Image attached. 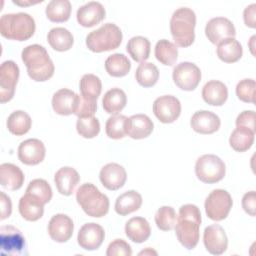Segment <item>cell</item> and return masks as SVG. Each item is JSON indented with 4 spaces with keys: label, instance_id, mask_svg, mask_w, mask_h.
<instances>
[{
    "label": "cell",
    "instance_id": "1",
    "mask_svg": "<svg viewBox=\"0 0 256 256\" xmlns=\"http://www.w3.org/2000/svg\"><path fill=\"white\" fill-rule=\"evenodd\" d=\"M201 221V212L196 205L186 204L180 208L174 229L179 242L188 250L194 249L199 242Z\"/></svg>",
    "mask_w": 256,
    "mask_h": 256
},
{
    "label": "cell",
    "instance_id": "2",
    "mask_svg": "<svg viewBox=\"0 0 256 256\" xmlns=\"http://www.w3.org/2000/svg\"><path fill=\"white\" fill-rule=\"evenodd\" d=\"M22 61L27 67L29 77L34 81L44 82L54 75V63L47 50L39 44L25 47L22 51Z\"/></svg>",
    "mask_w": 256,
    "mask_h": 256
},
{
    "label": "cell",
    "instance_id": "3",
    "mask_svg": "<svg viewBox=\"0 0 256 256\" xmlns=\"http://www.w3.org/2000/svg\"><path fill=\"white\" fill-rule=\"evenodd\" d=\"M36 30L34 18L28 13L4 14L0 19V33L9 40L26 41Z\"/></svg>",
    "mask_w": 256,
    "mask_h": 256
},
{
    "label": "cell",
    "instance_id": "4",
    "mask_svg": "<svg viewBox=\"0 0 256 256\" xmlns=\"http://www.w3.org/2000/svg\"><path fill=\"white\" fill-rule=\"evenodd\" d=\"M196 14L190 8L177 9L170 20V31L176 46L189 47L195 40Z\"/></svg>",
    "mask_w": 256,
    "mask_h": 256
},
{
    "label": "cell",
    "instance_id": "5",
    "mask_svg": "<svg viewBox=\"0 0 256 256\" xmlns=\"http://www.w3.org/2000/svg\"><path fill=\"white\" fill-rule=\"evenodd\" d=\"M76 200L83 211L90 217L101 218L109 211V198L91 183H85L79 187Z\"/></svg>",
    "mask_w": 256,
    "mask_h": 256
},
{
    "label": "cell",
    "instance_id": "6",
    "mask_svg": "<svg viewBox=\"0 0 256 256\" xmlns=\"http://www.w3.org/2000/svg\"><path fill=\"white\" fill-rule=\"evenodd\" d=\"M122 40L123 34L121 29L113 23H106L87 35L86 45L90 51L102 53L117 49L121 45Z\"/></svg>",
    "mask_w": 256,
    "mask_h": 256
},
{
    "label": "cell",
    "instance_id": "7",
    "mask_svg": "<svg viewBox=\"0 0 256 256\" xmlns=\"http://www.w3.org/2000/svg\"><path fill=\"white\" fill-rule=\"evenodd\" d=\"M195 173L200 181L207 184H214L225 177L226 166L218 156L207 154L197 160Z\"/></svg>",
    "mask_w": 256,
    "mask_h": 256
},
{
    "label": "cell",
    "instance_id": "8",
    "mask_svg": "<svg viewBox=\"0 0 256 256\" xmlns=\"http://www.w3.org/2000/svg\"><path fill=\"white\" fill-rule=\"evenodd\" d=\"M233 206V200L231 195L223 189H216L212 191L205 201V211L213 221H222L227 218L231 208Z\"/></svg>",
    "mask_w": 256,
    "mask_h": 256
},
{
    "label": "cell",
    "instance_id": "9",
    "mask_svg": "<svg viewBox=\"0 0 256 256\" xmlns=\"http://www.w3.org/2000/svg\"><path fill=\"white\" fill-rule=\"evenodd\" d=\"M20 70L14 61H5L0 66V102L6 103L13 99L18 83Z\"/></svg>",
    "mask_w": 256,
    "mask_h": 256
},
{
    "label": "cell",
    "instance_id": "10",
    "mask_svg": "<svg viewBox=\"0 0 256 256\" xmlns=\"http://www.w3.org/2000/svg\"><path fill=\"white\" fill-rule=\"evenodd\" d=\"M200 68L191 62H182L173 70L174 83L184 91H193L201 81Z\"/></svg>",
    "mask_w": 256,
    "mask_h": 256
},
{
    "label": "cell",
    "instance_id": "11",
    "mask_svg": "<svg viewBox=\"0 0 256 256\" xmlns=\"http://www.w3.org/2000/svg\"><path fill=\"white\" fill-rule=\"evenodd\" d=\"M153 112L160 122L170 124L179 118L181 114V103L174 96L164 95L154 101Z\"/></svg>",
    "mask_w": 256,
    "mask_h": 256
},
{
    "label": "cell",
    "instance_id": "12",
    "mask_svg": "<svg viewBox=\"0 0 256 256\" xmlns=\"http://www.w3.org/2000/svg\"><path fill=\"white\" fill-rule=\"evenodd\" d=\"M0 245L2 255H19L25 249V238L16 227L2 226L0 228Z\"/></svg>",
    "mask_w": 256,
    "mask_h": 256
},
{
    "label": "cell",
    "instance_id": "13",
    "mask_svg": "<svg viewBox=\"0 0 256 256\" xmlns=\"http://www.w3.org/2000/svg\"><path fill=\"white\" fill-rule=\"evenodd\" d=\"M205 34L211 43L218 45L224 40L235 38L236 29L228 18L216 17L209 20L206 24Z\"/></svg>",
    "mask_w": 256,
    "mask_h": 256
},
{
    "label": "cell",
    "instance_id": "14",
    "mask_svg": "<svg viewBox=\"0 0 256 256\" xmlns=\"http://www.w3.org/2000/svg\"><path fill=\"white\" fill-rule=\"evenodd\" d=\"M105 239V231L97 223H87L81 227L78 233V244L81 248L94 251L100 248Z\"/></svg>",
    "mask_w": 256,
    "mask_h": 256
},
{
    "label": "cell",
    "instance_id": "15",
    "mask_svg": "<svg viewBox=\"0 0 256 256\" xmlns=\"http://www.w3.org/2000/svg\"><path fill=\"white\" fill-rule=\"evenodd\" d=\"M46 155V148L39 139H28L18 147V158L25 165H38Z\"/></svg>",
    "mask_w": 256,
    "mask_h": 256
},
{
    "label": "cell",
    "instance_id": "16",
    "mask_svg": "<svg viewBox=\"0 0 256 256\" xmlns=\"http://www.w3.org/2000/svg\"><path fill=\"white\" fill-rule=\"evenodd\" d=\"M206 250L213 255H221L228 248V238L225 230L218 224L208 226L203 235Z\"/></svg>",
    "mask_w": 256,
    "mask_h": 256
},
{
    "label": "cell",
    "instance_id": "17",
    "mask_svg": "<svg viewBox=\"0 0 256 256\" xmlns=\"http://www.w3.org/2000/svg\"><path fill=\"white\" fill-rule=\"evenodd\" d=\"M74 223L72 219L65 214H56L48 225V233L52 240L58 243H65L73 235Z\"/></svg>",
    "mask_w": 256,
    "mask_h": 256
},
{
    "label": "cell",
    "instance_id": "18",
    "mask_svg": "<svg viewBox=\"0 0 256 256\" xmlns=\"http://www.w3.org/2000/svg\"><path fill=\"white\" fill-rule=\"evenodd\" d=\"M99 178L106 189L116 191L124 186L127 180V173L123 166L117 163H109L101 169Z\"/></svg>",
    "mask_w": 256,
    "mask_h": 256
},
{
    "label": "cell",
    "instance_id": "19",
    "mask_svg": "<svg viewBox=\"0 0 256 256\" xmlns=\"http://www.w3.org/2000/svg\"><path fill=\"white\" fill-rule=\"evenodd\" d=\"M106 11L100 2L91 1L81 6L77 11L78 23L86 28L93 27L105 19Z\"/></svg>",
    "mask_w": 256,
    "mask_h": 256
},
{
    "label": "cell",
    "instance_id": "20",
    "mask_svg": "<svg viewBox=\"0 0 256 256\" xmlns=\"http://www.w3.org/2000/svg\"><path fill=\"white\" fill-rule=\"evenodd\" d=\"M190 123L195 132L204 135L217 132L221 126L220 118L215 113L206 110L195 112Z\"/></svg>",
    "mask_w": 256,
    "mask_h": 256
},
{
    "label": "cell",
    "instance_id": "21",
    "mask_svg": "<svg viewBox=\"0 0 256 256\" xmlns=\"http://www.w3.org/2000/svg\"><path fill=\"white\" fill-rule=\"evenodd\" d=\"M79 95L69 89L58 90L52 98V107L54 111L62 116L74 114L77 108Z\"/></svg>",
    "mask_w": 256,
    "mask_h": 256
},
{
    "label": "cell",
    "instance_id": "22",
    "mask_svg": "<svg viewBox=\"0 0 256 256\" xmlns=\"http://www.w3.org/2000/svg\"><path fill=\"white\" fill-rule=\"evenodd\" d=\"M54 181L60 194L64 196H70L75 191L80 181V176L74 168L62 167L56 172Z\"/></svg>",
    "mask_w": 256,
    "mask_h": 256
},
{
    "label": "cell",
    "instance_id": "23",
    "mask_svg": "<svg viewBox=\"0 0 256 256\" xmlns=\"http://www.w3.org/2000/svg\"><path fill=\"white\" fill-rule=\"evenodd\" d=\"M25 176L22 170L11 163H4L0 166V184L10 190H19L24 184Z\"/></svg>",
    "mask_w": 256,
    "mask_h": 256
},
{
    "label": "cell",
    "instance_id": "24",
    "mask_svg": "<svg viewBox=\"0 0 256 256\" xmlns=\"http://www.w3.org/2000/svg\"><path fill=\"white\" fill-rule=\"evenodd\" d=\"M154 124L145 114H136L128 119L127 135L132 139H144L153 132Z\"/></svg>",
    "mask_w": 256,
    "mask_h": 256
},
{
    "label": "cell",
    "instance_id": "25",
    "mask_svg": "<svg viewBox=\"0 0 256 256\" xmlns=\"http://www.w3.org/2000/svg\"><path fill=\"white\" fill-rule=\"evenodd\" d=\"M202 97L211 106H222L228 99V88L220 81H209L202 89Z\"/></svg>",
    "mask_w": 256,
    "mask_h": 256
},
{
    "label": "cell",
    "instance_id": "26",
    "mask_svg": "<svg viewBox=\"0 0 256 256\" xmlns=\"http://www.w3.org/2000/svg\"><path fill=\"white\" fill-rule=\"evenodd\" d=\"M125 233L134 243H143L149 239L151 227L145 218L133 217L126 223Z\"/></svg>",
    "mask_w": 256,
    "mask_h": 256
},
{
    "label": "cell",
    "instance_id": "27",
    "mask_svg": "<svg viewBox=\"0 0 256 256\" xmlns=\"http://www.w3.org/2000/svg\"><path fill=\"white\" fill-rule=\"evenodd\" d=\"M19 212L27 221H37L44 214V204L36 197L25 193L19 201Z\"/></svg>",
    "mask_w": 256,
    "mask_h": 256
},
{
    "label": "cell",
    "instance_id": "28",
    "mask_svg": "<svg viewBox=\"0 0 256 256\" xmlns=\"http://www.w3.org/2000/svg\"><path fill=\"white\" fill-rule=\"evenodd\" d=\"M142 196L135 190H130L120 195L115 202V211L121 216L138 211L142 206Z\"/></svg>",
    "mask_w": 256,
    "mask_h": 256
},
{
    "label": "cell",
    "instance_id": "29",
    "mask_svg": "<svg viewBox=\"0 0 256 256\" xmlns=\"http://www.w3.org/2000/svg\"><path fill=\"white\" fill-rule=\"evenodd\" d=\"M50 46L59 52L68 51L74 44V37L72 33L63 27H56L50 30L47 36Z\"/></svg>",
    "mask_w": 256,
    "mask_h": 256
},
{
    "label": "cell",
    "instance_id": "30",
    "mask_svg": "<svg viewBox=\"0 0 256 256\" xmlns=\"http://www.w3.org/2000/svg\"><path fill=\"white\" fill-rule=\"evenodd\" d=\"M103 108L108 114L117 115L127 104V96L120 88H112L107 91L102 100Z\"/></svg>",
    "mask_w": 256,
    "mask_h": 256
},
{
    "label": "cell",
    "instance_id": "31",
    "mask_svg": "<svg viewBox=\"0 0 256 256\" xmlns=\"http://www.w3.org/2000/svg\"><path fill=\"white\" fill-rule=\"evenodd\" d=\"M243 48L235 38L227 39L218 44L217 56L225 63H235L241 59Z\"/></svg>",
    "mask_w": 256,
    "mask_h": 256
},
{
    "label": "cell",
    "instance_id": "32",
    "mask_svg": "<svg viewBox=\"0 0 256 256\" xmlns=\"http://www.w3.org/2000/svg\"><path fill=\"white\" fill-rule=\"evenodd\" d=\"M72 6L69 0H52L46 7L47 18L56 23H62L69 20Z\"/></svg>",
    "mask_w": 256,
    "mask_h": 256
},
{
    "label": "cell",
    "instance_id": "33",
    "mask_svg": "<svg viewBox=\"0 0 256 256\" xmlns=\"http://www.w3.org/2000/svg\"><path fill=\"white\" fill-rule=\"evenodd\" d=\"M126 50L134 61L143 63L150 56L151 44L147 38L143 36H135L129 40Z\"/></svg>",
    "mask_w": 256,
    "mask_h": 256
},
{
    "label": "cell",
    "instance_id": "34",
    "mask_svg": "<svg viewBox=\"0 0 256 256\" xmlns=\"http://www.w3.org/2000/svg\"><path fill=\"white\" fill-rule=\"evenodd\" d=\"M32 127V119L26 112L17 110L13 112L7 120V128L13 135L22 136L30 131Z\"/></svg>",
    "mask_w": 256,
    "mask_h": 256
},
{
    "label": "cell",
    "instance_id": "35",
    "mask_svg": "<svg viewBox=\"0 0 256 256\" xmlns=\"http://www.w3.org/2000/svg\"><path fill=\"white\" fill-rule=\"evenodd\" d=\"M105 69L112 77H124L130 72L131 62L124 54L115 53L106 59Z\"/></svg>",
    "mask_w": 256,
    "mask_h": 256
},
{
    "label": "cell",
    "instance_id": "36",
    "mask_svg": "<svg viewBox=\"0 0 256 256\" xmlns=\"http://www.w3.org/2000/svg\"><path fill=\"white\" fill-rule=\"evenodd\" d=\"M255 132L247 128H236L229 139L230 146L237 152H245L254 144Z\"/></svg>",
    "mask_w": 256,
    "mask_h": 256
},
{
    "label": "cell",
    "instance_id": "37",
    "mask_svg": "<svg viewBox=\"0 0 256 256\" xmlns=\"http://www.w3.org/2000/svg\"><path fill=\"white\" fill-rule=\"evenodd\" d=\"M155 57L163 65L172 66L178 59V48L174 43L162 39L155 46Z\"/></svg>",
    "mask_w": 256,
    "mask_h": 256
},
{
    "label": "cell",
    "instance_id": "38",
    "mask_svg": "<svg viewBox=\"0 0 256 256\" xmlns=\"http://www.w3.org/2000/svg\"><path fill=\"white\" fill-rule=\"evenodd\" d=\"M81 96L85 99L97 101L102 91V82L94 74H85L80 80Z\"/></svg>",
    "mask_w": 256,
    "mask_h": 256
},
{
    "label": "cell",
    "instance_id": "39",
    "mask_svg": "<svg viewBox=\"0 0 256 256\" xmlns=\"http://www.w3.org/2000/svg\"><path fill=\"white\" fill-rule=\"evenodd\" d=\"M135 77L139 85L144 88H149L157 83L159 79V70L153 63L143 62L138 66Z\"/></svg>",
    "mask_w": 256,
    "mask_h": 256
},
{
    "label": "cell",
    "instance_id": "40",
    "mask_svg": "<svg viewBox=\"0 0 256 256\" xmlns=\"http://www.w3.org/2000/svg\"><path fill=\"white\" fill-rule=\"evenodd\" d=\"M128 119L124 115H114L106 122V134L111 139H122L127 135Z\"/></svg>",
    "mask_w": 256,
    "mask_h": 256
},
{
    "label": "cell",
    "instance_id": "41",
    "mask_svg": "<svg viewBox=\"0 0 256 256\" xmlns=\"http://www.w3.org/2000/svg\"><path fill=\"white\" fill-rule=\"evenodd\" d=\"M26 193L36 197L44 205L49 203L53 196L51 186L44 179H35L31 181L26 189Z\"/></svg>",
    "mask_w": 256,
    "mask_h": 256
},
{
    "label": "cell",
    "instance_id": "42",
    "mask_svg": "<svg viewBox=\"0 0 256 256\" xmlns=\"http://www.w3.org/2000/svg\"><path fill=\"white\" fill-rule=\"evenodd\" d=\"M178 216L174 208L170 206L161 207L155 214L157 227L162 231H171L175 228Z\"/></svg>",
    "mask_w": 256,
    "mask_h": 256
},
{
    "label": "cell",
    "instance_id": "43",
    "mask_svg": "<svg viewBox=\"0 0 256 256\" xmlns=\"http://www.w3.org/2000/svg\"><path fill=\"white\" fill-rule=\"evenodd\" d=\"M76 129L83 138L92 139L100 133V122L94 116L81 117L77 120Z\"/></svg>",
    "mask_w": 256,
    "mask_h": 256
},
{
    "label": "cell",
    "instance_id": "44",
    "mask_svg": "<svg viewBox=\"0 0 256 256\" xmlns=\"http://www.w3.org/2000/svg\"><path fill=\"white\" fill-rule=\"evenodd\" d=\"M255 87L256 83L253 79H243L236 86L237 97L246 103L255 102Z\"/></svg>",
    "mask_w": 256,
    "mask_h": 256
},
{
    "label": "cell",
    "instance_id": "45",
    "mask_svg": "<svg viewBox=\"0 0 256 256\" xmlns=\"http://www.w3.org/2000/svg\"><path fill=\"white\" fill-rule=\"evenodd\" d=\"M96 110H97V101L88 100L79 95V100H78L77 108L74 115L78 116V118L91 117V116H94Z\"/></svg>",
    "mask_w": 256,
    "mask_h": 256
},
{
    "label": "cell",
    "instance_id": "46",
    "mask_svg": "<svg viewBox=\"0 0 256 256\" xmlns=\"http://www.w3.org/2000/svg\"><path fill=\"white\" fill-rule=\"evenodd\" d=\"M131 246L123 239H116L111 242L108 246L106 255L107 256H131L132 255Z\"/></svg>",
    "mask_w": 256,
    "mask_h": 256
},
{
    "label": "cell",
    "instance_id": "47",
    "mask_svg": "<svg viewBox=\"0 0 256 256\" xmlns=\"http://www.w3.org/2000/svg\"><path fill=\"white\" fill-rule=\"evenodd\" d=\"M237 128H247L255 132V112L253 110L244 111L236 119Z\"/></svg>",
    "mask_w": 256,
    "mask_h": 256
},
{
    "label": "cell",
    "instance_id": "48",
    "mask_svg": "<svg viewBox=\"0 0 256 256\" xmlns=\"http://www.w3.org/2000/svg\"><path fill=\"white\" fill-rule=\"evenodd\" d=\"M242 207L248 215H250L252 217L255 216V214H256V193H255V191H250L243 196Z\"/></svg>",
    "mask_w": 256,
    "mask_h": 256
},
{
    "label": "cell",
    "instance_id": "49",
    "mask_svg": "<svg viewBox=\"0 0 256 256\" xmlns=\"http://www.w3.org/2000/svg\"><path fill=\"white\" fill-rule=\"evenodd\" d=\"M0 205H1V220L7 219L12 213V202L4 192L0 193Z\"/></svg>",
    "mask_w": 256,
    "mask_h": 256
},
{
    "label": "cell",
    "instance_id": "50",
    "mask_svg": "<svg viewBox=\"0 0 256 256\" xmlns=\"http://www.w3.org/2000/svg\"><path fill=\"white\" fill-rule=\"evenodd\" d=\"M255 16H256V4H251L244 10L245 25L250 28H255L256 27Z\"/></svg>",
    "mask_w": 256,
    "mask_h": 256
},
{
    "label": "cell",
    "instance_id": "51",
    "mask_svg": "<svg viewBox=\"0 0 256 256\" xmlns=\"http://www.w3.org/2000/svg\"><path fill=\"white\" fill-rule=\"evenodd\" d=\"M14 4L16 5H20V6H28V5H33V4H36L38 2H23V1H13Z\"/></svg>",
    "mask_w": 256,
    "mask_h": 256
},
{
    "label": "cell",
    "instance_id": "52",
    "mask_svg": "<svg viewBox=\"0 0 256 256\" xmlns=\"http://www.w3.org/2000/svg\"><path fill=\"white\" fill-rule=\"evenodd\" d=\"M146 254H157V252H155V251H153V250H151V249H147V250H143L142 252H140L139 253V255H146Z\"/></svg>",
    "mask_w": 256,
    "mask_h": 256
}]
</instances>
